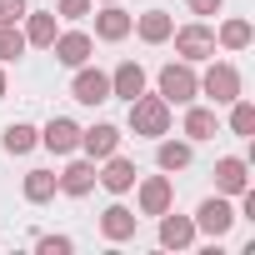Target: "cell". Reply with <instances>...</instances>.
Wrapping results in <instances>:
<instances>
[{
  "mask_svg": "<svg viewBox=\"0 0 255 255\" xmlns=\"http://www.w3.org/2000/svg\"><path fill=\"white\" fill-rule=\"evenodd\" d=\"M130 125H135V135H165L170 130V105L160 95H135L130 100Z\"/></svg>",
  "mask_w": 255,
  "mask_h": 255,
  "instance_id": "1",
  "label": "cell"
},
{
  "mask_svg": "<svg viewBox=\"0 0 255 255\" xmlns=\"http://www.w3.org/2000/svg\"><path fill=\"white\" fill-rule=\"evenodd\" d=\"M195 90H200V80H195L190 60L160 70V100H165V105H185V100H195Z\"/></svg>",
  "mask_w": 255,
  "mask_h": 255,
  "instance_id": "2",
  "label": "cell"
},
{
  "mask_svg": "<svg viewBox=\"0 0 255 255\" xmlns=\"http://www.w3.org/2000/svg\"><path fill=\"white\" fill-rule=\"evenodd\" d=\"M170 35H175V50H180L185 60L215 55V30H210V25H185V30H170Z\"/></svg>",
  "mask_w": 255,
  "mask_h": 255,
  "instance_id": "3",
  "label": "cell"
},
{
  "mask_svg": "<svg viewBox=\"0 0 255 255\" xmlns=\"http://www.w3.org/2000/svg\"><path fill=\"white\" fill-rule=\"evenodd\" d=\"M200 90H205L215 105H230V100L240 95V75H235V65H210V75L200 80Z\"/></svg>",
  "mask_w": 255,
  "mask_h": 255,
  "instance_id": "4",
  "label": "cell"
},
{
  "mask_svg": "<svg viewBox=\"0 0 255 255\" xmlns=\"http://www.w3.org/2000/svg\"><path fill=\"white\" fill-rule=\"evenodd\" d=\"M70 95H75L80 105H100V100H110V75H100V70H80L75 85H70Z\"/></svg>",
  "mask_w": 255,
  "mask_h": 255,
  "instance_id": "5",
  "label": "cell"
},
{
  "mask_svg": "<svg viewBox=\"0 0 255 255\" xmlns=\"http://www.w3.org/2000/svg\"><path fill=\"white\" fill-rule=\"evenodd\" d=\"M40 145L55 150V155H70V150L80 145V125H75V120H50L45 135H40Z\"/></svg>",
  "mask_w": 255,
  "mask_h": 255,
  "instance_id": "6",
  "label": "cell"
},
{
  "mask_svg": "<svg viewBox=\"0 0 255 255\" xmlns=\"http://www.w3.org/2000/svg\"><path fill=\"white\" fill-rule=\"evenodd\" d=\"M130 30H135V20L125 15V10L115 5V0H110V5H105V10L95 15V35H100V40H125Z\"/></svg>",
  "mask_w": 255,
  "mask_h": 255,
  "instance_id": "7",
  "label": "cell"
},
{
  "mask_svg": "<svg viewBox=\"0 0 255 255\" xmlns=\"http://www.w3.org/2000/svg\"><path fill=\"white\" fill-rule=\"evenodd\" d=\"M80 145H85V155H90V160H105V155H115V150H120V130H115V125L80 130Z\"/></svg>",
  "mask_w": 255,
  "mask_h": 255,
  "instance_id": "8",
  "label": "cell"
},
{
  "mask_svg": "<svg viewBox=\"0 0 255 255\" xmlns=\"http://www.w3.org/2000/svg\"><path fill=\"white\" fill-rule=\"evenodd\" d=\"M50 45H55V60H60V65H75V70H80V65L90 60V35H80V30H70V35H55Z\"/></svg>",
  "mask_w": 255,
  "mask_h": 255,
  "instance_id": "9",
  "label": "cell"
},
{
  "mask_svg": "<svg viewBox=\"0 0 255 255\" xmlns=\"http://www.w3.org/2000/svg\"><path fill=\"white\" fill-rule=\"evenodd\" d=\"M140 90H145V70H140L135 60L115 65V75H110V95H120V100H135Z\"/></svg>",
  "mask_w": 255,
  "mask_h": 255,
  "instance_id": "10",
  "label": "cell"
},
{
  "mask_svg": "<svg viewBox=\"0 0 255 255\" xmlns=\"http://www.w3.org/2000/svg\"><path fill=\"white\" fill-rule=\"evenodd\" d=\"M230 220H235V210H230L225 200H215V195L195 210V225H200V230H210V235H225V230H230Z\"/></svg>",
  "mask_w": 255,
  "mask_h": 255,
  "instance_id": "11",
  "label": "cell"
},
{
  "mask_svg": "<svg viewBox=\"0 0 255 255\" xmlns=\"http://www.w3.org/2000/svg\"><path fill=\"white\" fill-rule=\"evenodd\" d=\"M190 240H195V220H185V215H170V210H165V220H160V245L185 250Z\"/></svg>",
  "mask_w": 255,
  "mask_h": 255,
  "instance_id": "12",
  "label": "cell"
},
{
  "mask_svg": "<svg viewBox=\"0 0 255 255\" xmlns=\"http://www.w3.org/2000/svg\"><path fill=\"white\" fill-rule=\"evenodd\" d=\"M140 210H145V215H165V210H170V180H165V175H155V180L140 185Z\"/></svg>",
  "mask_w": 255,
  "mask_h": 255,
  "instance_id": "13",
  "label": "cell"
},
{
  "mask_svg": "<svg viewBox=\"0 0 255 255\" xmlns=\"http://www.w3.org/2000/svg\"><path fill=\"white\" fill-rule=\"evenodd\" d=\"M105 160H110V165H105L100 185H105V190H115V195H125V190L135 185V165H130V160H120V155H105Z\"/></svg>",
  "mask_w": 255,
  "mask_h": 255,
  "instance_id": "14",
  "label": "cell"
},
{
  "mask_svg": "<svg viewBox=\"0 0 255 255\" xmlns=\"http://www.w3.org/2000/svg\"><path fill=\"white\" fill-rule=\"evenodd\" d=\"M100 230H105L110 240H125V235H135V210H125V205H110V210L100 215Z\"/></svg>",
  "mask_w": 255,
  "mask_h": 255,
  "instance_id": "15",
  "label": "cell"
},
{
  "mask_svg": "<svg viewBox=\"0 0 255 255\" xmlns=\"http://www.w3.org/2000/svg\"><path fill=\"white\" fill-rule=\"evenodd\" d=\"M215 185H220L225 195H240V190H245V160L225 155V160L215 165Z\"/></svg>",
  "mask_w": 255,
  "mask_h": 255,
  "instance_id": "16",
  "label": "cell"
},
{
  "mask_svg": "<svg viewBox=\"0 0 255 255\" xmlns=\"http://www.w3.org/2000/svg\"><path fill=\"white\" fill-rule=\"evenodd\" d=\"M90 185H95V165H90V160H75V165L60 175V190H65V195H85Z\"/></svg>",
  "mask_w": 255,
  "mask_h": 255,
  "instance_id": "17",
  "label": "cell"
},
{
  "mask_svg": "<svg viewBox=\"0 0 255 255\" xmlns=\"http://www.w3.org/2000/svg\"><path fill=\"white\" fill-rule=\"evenodd\" d=\"M170 15L165 10H150V15H140V40H150V45H160V40H170Z\"/></svg>",
  "mask_w": 255,
  "mask_h": 255,
  "instance_id": "18",
  "label": "cell"
},
{
  "mask_svg": "<svg viewBox=\"0 0 255 255\" xmlns=\"http://www.w3.org/2000/svg\"><path fill=\"white\" fill-rule=\"evenodd\" d=\"M55 185H60V175H50V170H30V175H25V200L40 205V200L55 195Z\"/></svg>",
  "mask_w": 255,
  "mask_h": 255,
  "instance_id": "19",
  "label": "cell"
},
{
  "mask_svg": "<svg viewBox=\"0 0 255 255\" xmlns=\"http://www.w3.org/2000/svg\"><path fill=\"white\" fill-rule=\"evenodd\" d=\"M35 140H40V130H35V125H5V150H10V155L35 150Z\"/></svg>",
  "mask_w": 255,
  "mask_h": 255,
  "instance_id": "20",
  "label": "cell"
},
{
  "mask_svg": "<svg viewBox=\"0 0 255 255\" xmlns=\"http://www.w3.org/2000/svg\"><path fill=\"white\" fill-rule=\"evenodd\" d=\"M185 135H190V140H210V135H215V110H200V105H195V110L185 115Z\"/></svg>",
  "mask_w": 255,
  "mask_h": 255,
  "instance_id": "21",
  "label": "cell"
},
{
  "mask_svg": "<svg viewBox=\"0 0 255 255\" xmlns=\"http://www.w3.org/2000/svg\"><path fill=\"white\" fill-rule=\"evenodd\" d=\"M50 40H55V15H30L25 45H50Z\"/></svg>",
  "mask_w": 255,
  "mask_h": 255,
  "instance_id": "22",
  "label": "cell"
},
{
  "mask_svg": "<svg viewBox=\"0 0 255 255\" xmlns=\"http://www.w3.org/2000/svg\"><path fill=\"white\" fill-rule=\"evenodd\" d=\"M220 45L225 50H245L250 45V20H225L220 25Z\"/></svg>",
  "mask_w": 255,
  "mask_h": 255,
  "instance_id": "23",
  "label": "cell"
},
{
  "mask_svg": "<svg viewBox=\"0 0 255 255\" xmlns=\"http://www.w3.org/2000/svg\"><path fill=\"white\" fill-rule=\"evenodd\" d=\"M185 165H190V145L165 140V145H160V170H185Z\"/></svg>",
  "mask_w": 255,
  "mask_h": 255,
  "instance_id": "24",
  "label": "cell"
},
{
  "mask_svg": "<svg viewBox=\"0 0 255 255\" xmlns=\"http://www.w3.org/2000/svg\"><path fill=\"white\" fill-rule=\"evenodd\" d=\"M230 105H235V110H230V130H235V135H250V130H255V105H245L240 95H235Z\"/></svg>",
  "mask_w": 255,
  "mask_h": 255,
  "instance_id": "25",
  "label": "cell"
},
{
  "mask_svg": "<svg viewBox=\"0 0 255 255\" xmlns=\"http://www.w3.org/2000/svg\"><path fill=\"white\" fill-rule=\"evenodd\" d=\"M15 55H25V35L15 25H0V60H15Z\"/></svg>",
  "mask_w": 255,
  "mask_h": 255,
  "instance_id": "26",
  "label": "cell"
},
{
  "mask_svg": "<svg viewBox=\"0 0 255 255\" xmlns=\"http://www.w3.org/2000/svg\"><path fill=\"white\" fill-rule=\"evenodd\" d=\"M25 20V0H0V25H15Z\"/></svg>",
  "mask_w": 255,
  "mask_h": 255,
  "instance_id": "27",
  "label": "cell"
},
{
  "mask_svg": "<svg viewBox=\"0 0 255 255\" xmlns=\"http://www.w3.org/2000/svg\"><path fill=\"white\" fill-rule=\"evenodd\" d=\"M60 15H65V20H80V15H90V0H60Z\"/></svg>",
  "mask_w": 255,
  "mask_h": 255,
  "instance_id": "28",
  "label": "cell"
},
{
  "mask_svg": "<svg viewBox=\"0 0 255 255\" xmlns=\"http://www.w3.org/2000/svg\"><path fill=\"white\" fill-rule=\"evenodd\" d=\"M65 250H70L65 235H45V240H40V255H65Z\"/></svg>",
  "mask_w": 255,
  "mask_h": 255,
  "instance_id": "29",
  "label": "cell"
},
{
  "mask_svg": "<svg viewBox=\"0 0 255 255\" xmlns=\"http://www.w3.org/2000/svg\"><path fill=\"white\" fill-rule=\"evenodd\" d=\"M220 5H225V0H190V10H195V15H215Z\"/></svg>",
  "mask_w": 255,
  "mask_h": 255,
  "instance_id": "30",
  "label": "cell"
},
{
  "mask_svg": "<svg viewBox=\"0 0 255 255\" xmlns=\"http://www.w3.org/2000/svg\"><path fill=\"white\" fill-rule=\"evenodd\" d=\"M0 95H5V70H0Z\"/></svg>",
  "mask_w": 255,
  "mask_h": 255,
  "instance_id": "31",
  "label": "cell"
}]
</instances>
